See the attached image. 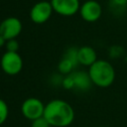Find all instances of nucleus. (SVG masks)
Returning a JSON list of instances; mask_svg holds the SVG:
<instances>
[{"instance_id": "18", "label": "nucleus", "mask_w": 127, "mask_h": 127, "mask_svg": "<svg viewBox=\"0 0 127 127\" xmlns=\"http://www.w3.org/2000/svg\"><path fill=\"white\" fill-rule=\"evenodd\" d=\"M126 10H127V9H126Z\"/></svg>"}, {"instance_id": "14", "label": "nucleus", "mask_w": 127, "mask_h": 127, "mask_svg": "<svg viewBox=\"0 0 127 127\" xmlns=\"http://www.w3.org/2000/svg\"><path fill=\"white\" fill-rule=\"evenodd\" d=\"M51 125L49 124V122L45 119V117H40L38 119H35L32 121L31 127H50Z\"/></svg>"}, {"instance_id": "10", "label": "nucleus", "mask_w": 127, "mask_h": 127, "mask_svg": "<svg viewBox=\"0 0 127 127\" xmlns=\"http://www.w3.org/2000/svg\"><path fill=\"white\" fill-rule=\"evenodd\" d=\"M72 81V88H76L79 90L89 89L92 82L89 77L88 72L85 71H72L68 74Z\"/></svg>"}, {"instance_id": "17", "label": "nucleus", "mask_w": 127, "mask_h": 127, "mask_svg": "<svg viewBox=\"0 0 127 127\" xmlns=\"http://www.w3.org/2000/svg\"><path fill=\"white\" fill-rule=\"evenodd\" d=\"M97 127H106V126H97Z\"/></svg>"}, {"instance_id": "2", "label": "nucleus", "mask_w": 127, "mask_h": 127, "mask_svg": "<svg viewBox=\"0 0 127 127\" xmlns=\"http://www.w3.org/2000/svg\"><path fill=\"white\" fill-rule=\"evenodd\" d=\"M87 72L92 84L98 87H108L115 79V69L113 65L105 60H97L89 66Z\"/></svg>"}, {"instance_id": "15", "label": "nucleus", "mask_w": 127, "mask_h": 127, "mask_svg": "<svg viewBox=\"0 0 127 127\" xmlns=\"http://www.w3.org/2000/svg\"><path fill=\"white\" fill-rule=\"evenodd\" d=\"M110 5L115 9H118V8L127 9V0H110Z\"/></svg>"}, {"instance_id": "3", "label": "nucleus", "mask_w": 127, "mask_h": 127, "mask_svg": "<svg viewBox=\"0 0 127 127\" xmlns=\"http://www.w3.org/2000/svg\"><path fill=\"white\" fill-rule=\"evenodd\" d=\"M2 70L8 75H16L23 68V60L18 52H5L0 60Z\"/></svg>"}, {"instance_id": "6", "label": "nucleus", "mask_w": 127, "mask_h": 127, "mask_svg": "<svg viewBox=\"0 0 127 127\" xmlns=\"http://www.w3.org/2000/svg\"><path fill=\"white\" fill-rule=\"evenodd\" d=\"M22 23L16 17H8L0 23V35L6 40L16 39L22 32Z\"/></svg>"}, {"instance_id": "1", "label": "nucleus", "mask_w": 127, "mask_h": 127, "mask_svg": "<svg viewBox=\"0 0 127 127\" xmlns=\"http://www.w3.org/2000/svg\"><path fill=\"white\" fill-rule=\"evenodd\" d=\"M44 117L51 126L67 127L74 119V111L65 100L53 99L45 105Z\"/></svg>"}, {"instance_id": "4", "label": "nucleus", "mask_w": 127, "mask_h": 127, "mask_svg": "<svg viewBox=\"0 0 127 127\" xmlns=\"http://www.w3.org/2000/svg\"><path fill=\"white\" fill-rule=\"evenodd\" d=\"M45 105L39 98L29 97L23 101L21 105V112L25 118L33 121L44 116Z\"/></svg>"}, {"instance_id": "8", "label": "nucleus", "mask_w": 127, "mask_h": 127, "mask_svg": "<svg viewBox=\"0 0 127 127\" xmlns=\"http://www.w3.org/2000/svg\"><path fill=\"white\" fill-rule=\"evenodd\" d=\"M51 4L57 14L64 17L73 16L80 8L79 0H51Z\"/></svg>"}, {"instance_id": "12", "label": "nucleus", "mask_w": 127, "mask_h": 127, "mask_svg": "<svg viewBox=\"0 0 127 127\" xmlns=\"http://www.w3.org/2000/svg\"><path fill=\"white\" fill-rule=\"evenodd\" d=\"M9 114V108L7 103L0 98V125H2L8 118Z\"/></svg>"}, {"instance_id": "7", "label": "nucleus", "mask_w": 127, "mask_h": 127, "mask_svg": "<svg viewBox=\"0 0 127 127\" xmlns=\"http://www.w3.org/2000/svg\"><path fill=\"white\" fill-rule=\"evenodd\" d=\"M79 14L85 22L93 23L101 17L102 7L96 0H87L80 5Z\"/></svg>"}, {"instance_id": "13", "label": "nucleus", "mask_w": 127, "mask_h": 127, "mask_svg": "<svg viewBox=\"0 0 127 127\" xmlns=\"http://www.w3.org/2000/svg\"><path fill=\"white\" fill-rule=\"evenodd\" d=\"M5 48H6V51H7V52H18V49H19V43L17 42L16 39L8 40V41L6 42Z\"/></svg>"}, {"instance_id": "11", "label": "nucleus", "mask_w": 127, "mask_h": 127, "mask_svg": "<svg viewBox=\"0 0 127 127\" xmlns=\"http://www.w3.org/2000/svg\"><path fill=\"white\" fill-rule=\"evenodd\" d=\"M75 65L76 64L71 60H69V59H67L66 57L64 56L63 59L60 61L59 64H58V69L62 74L67 75V74L72 72V69L75 67Z\"/></svg>"}, {"instance_id": "5", "label": "nucleus", "mask_w": 127, "mask_h": 127, "mask_svg": "<svg viewBox=\"0 0 127 127\" xmlns=\"http://www.w3.org/2000/svg\"><path fill=\"white\" fill-rule=\"evenodd\" d=\"M54 9L51 2L40 1L37 2L30 11V18L35 24H44L52 16Z\"/></svg>"}, {"instance_id": "16", "label": "nucleus", "mask_w": 127, "mask_h": 127, "mask_svg": "<svg viewBox=\"0 0 127 127\" xmlns=\"http://www.w3.org/2000/svg\"><path fill=\"white\" fill-rule=\"evenodd\" d=\"M6 42H7V41H6V40H5V39L0 35V48L4 47V46L6 45Z\"/></svg>"}, {"instance_id": "9", "label": "nucleus", "mask_w": 127, "mask_h": 127, "mask_svg": "<svg viewBox=\"0 0 127 127\" xmlns=\"http://www.w3.org/2000/svg\"><path fill=\"white\" fill-rule=\"evenodd\" d=\"M97 61L95 50L89 46H83L77 49V62L81 65L90 66Z\"/></svg>"}]
</instances>
